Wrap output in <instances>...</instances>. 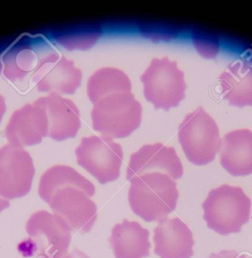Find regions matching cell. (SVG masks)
Returning <instances> with one entry per match:
<instances>
[{"mask_svg": "<svg viewBox=\"0 0 252 258\" xmlns=\"http://www.w3.org/2000/svg\"><path fill=\"white\" fill-rule=\"evenodd\" d=\"M150 173H164L174 180L182 177L183 167L174 148L161 143L146 145L131 155L127 169V179L129 182Z\"/></svg>", "mask_w": 252, "mask_h": 258, "instance_id": "cell-11", "label": "cell"}, {"mask_svg": "<svg viewBox=\"0 0 252 258\" xmlns=\"http://www.w3.org/2000/svg\"><path fill=\"white\" fill-rule=\"evenodd\" d=\"M35 167L31 155L8 143L0 149V196L15 199L31 191Z\"/></svg>", "mask_w": 252, "mask_h": 258, "instance_id": "cell-9", "label": "cell"}, {"mask_svg": "<svg viewBox=\"0 0 252 258\" xmlns=\"http://www.w3.org/2000/svg\"><path fill=\"white\" fill-rule=\"evenodd\" d=\"M47 135L46 112L36 102L15 111L5 129L9 143L22 148L40 144Z\"/></svg>", "mask_w": 252, "mask_h": 258, "instance_id": "cell-12", "label": "cell"}, {"mask_svg": "<svg viewBox=\"0 0 252 258\" xmlns=\"http://www.w3.org/2000/svg\"><path fill=\"white\" fill-rule=\"evenodd\" d=\"M10 203L7 199H0V213L2 212L4 210L10 208Z\"/></svg>", "mask_w": 252, "mask_h": 258, "instance_id": "cell-24", "label": "cell"}, {"mask_svg": "<svg viewBox=\"0 0 252 258\" xmlns=\"http://www.w3.org/2000/svg\"><path fill=\"white\" fill-rule=\"evenodd\" d=\"M65 258H90V256H87L85 253L78 250V249H74L72 253H68Z\"/></svg>", "mask_w": 252, "mask_h": 258, "instance_id": "cell-22", "label": "cell"}, {"mask_svg": "<svg viewBox=\"0 0 252 258\" xmlns=\"http://www.w3.org/2000/svg\"><path fill=\"white\" fill-rule=\"evenodd\" d=\"M35 102L46 112L47 137L59 142L76 137L81 123L79 109L74 102L58 93H50Z\"/></svg>", "mask_w": 252, "mask_h": 258, "instance_id": "cell-13", "label": "cell"}, {"mask_svg": "<svg viewBox=\"0 0 252 258\" xmlns=\"http://www.w3.org/2000/svg\"><path fill=\"white\" fill-rule=\"evenodd\" d=\"M209 258H247L244 254H241L239 252L233 250H220L218 253H212Z\"/></svg>", "mask_w": 252, "mask_h": 258, "instance_id": "cell-21", "label": "cell"}, {"mask_svg": "<svg viewBox=\"0 0 252 258\" xmlns=\"http://www.w3.org/2000/svg\"><path fill=\"white\" fill-rule=\"evenodd\" d=\"M82 72L72 60L57 53L48 54L37 61L32 81L43 93L74 94L81 87Z\"/></svg>", "mask_w": 252, "mask_h": 258, "instance_id": "cell-10", "label": "cell"}, {"mask_svg": "<svg viewBox=\"0 0 252 258\" xmlns=\"http://www.w3.org/2000/svg\"><path fill=\"white\" fill-rule=\"evenodd\" d=\"M6 111H7V105H6L5 99L2 95L0 94V123L2 121Z\"/></svg>", "mask_w": 252, "mask_h": 258, "instance_id": "cell-23", "label": "cell"}, {"mask_svg": "<svg viewBox=\"0 0 252 258\" xmlns=\"http://www.w3.org/2000/svg\"><path fill=\"white\" fill-rule=\"evenodd\" d=\"M128 202L145 221L160 222L175 211L179 198L176 182L168 175L146 173L130 181Z\"/></svg>", "mask_w": 252, "mask_h": 258, "instance_id": "cell-2", "label": "cell"}, {"mask_svg": "<svg viewBox=\"0 0 252 258\" xmlns=\"http://www.w3.org/2000/svg\"><path fill=\"white\" fill-rule=\"evenodd\" d=\"M35 54L28 45H18L4 57V75L10 80L22 79L33 69Z\"/></svg>", "mask_w": 252, "mask_h": 258, "instance_id": "cell-19", "label": "cell"}, {"mask_svg": "<svg viewBox=\"0 0 252 258\" xmlns=\"http://www.w3.org/2000/svg\"><path fill=\"white\" fill-rule=\"evenodd\" d=\"M77 162L102 185L118 179L123 159L121 146L105 136L84 137L75 150Z\"/></svg>", "mask_w": 252, "mask_h": 258, "instance_id": "cell-8", "label": "cell"}, {"mask_svg": "<svg viewBox=\"0 0 252 258\" xmlns=\"http://www.w3.org/2000/svg\"><path fill=\"white\" fill-rule=\"evenodd\" d=\"M72 231L56 214L37 211L27 222L29 238L20 243L18 249L26 257L65 258L72 240Z\"/></svg>", "mask_w": 252, "mask_h": 258, "instance_id": "cell-3", "label": "cell"}, {"mask_svg": "<svg viewBox=\"0 0 252 258\" xmlns=\"http://www.w3.org/2000/svg\"><path fill=\"white\" fill-rule=\"evenodd\" d=\"M93 129L111 139H122L138 129L143 107L132 92L107 95L93 104Z\"/></svg>", "mask_w": 252, "mask_h": 258, "instance_id": "cell-5", "label": "cell"}, {"mask_svg": "<svg viewBox=\"0 0 252 258\" xmlns=\"http://www.w3.org/2000/svg\"><path fill=\"white\" fill-rule=\"evenodd\" d=\"M222 96L237 108L252 106V64L237 61L229 64L219 77Z\"/></svg>", "mask_w": 252, "mask_h": 258, "instance_id": "cell-17", "label": "cell"}, {"mask_svg": "<svg viewBox=\"0 0 252 258\" xmlns=\"http://www.w3.org/2000/svg\"><path fill=\"white\" fill-rule=\"evenodd\" d=\"M153 240L154 253L161 258H191L194 253L193 232L178 217L160 221Z\"/></svg>", "mask_w": 252, "mask_h": 258, "instance_id": "cell-14", "label": "cell"}, {"mask_svg": "<svg viewBox=\"0 0 252 258\" xmlns=\"http://www.w3.org/2000/svg\"><path fill=\"white\" fill-rule=\"evenodd\" d=\"M102 34V28L97 25H81L68 35L61 37L58 42L69 50L88 49L94 46Z\"/></svg>", "mask_w": 252, "mask_h": 258, "instance_id": "cell-20", "label": "cell"}, {"mask_svg": "<svg viewBox=\"0 0 252 258\" xmlns=\"http://www.w3.org/2000/svg\"><path fill=\"white\" fill-rule=\"evenodd\" d=\"M131 90L132 84L128 75L114 68L99 69L87 81V96L93 104L107 95L126 93Z\"/></svg>", "mask_w": 252, "mask_h": 258, "instance_id": "cell-18", "label": "cell"}, {"mask_svg": "<svg viewBox=\"0 0 252 258\" xmlns=\"http://www.w3.org/2000/svg\"><path fill=\"white\" fill-rule=\"evenodd\" d=\"M143 94L156 109L168 111L185 99L186 84L184 73L176 61L167 57L154 58L140 77Z\"/></svg>", "mask_w": 252, "mask_h": 258, "instance_id": "cell-7", "label": "cell"}, {"mask_svg": "<svg viewBox=\"0 0 252 258\" xmlns=\"http://www.w3.org/2000/svg\"><path fill=\"white\" fill-rule=\"evenodd\" d=\"M149 235L138 222L123 219L114 225L108 241L115 258H144L150 256Z\"/></svg>", "mask_w": 252, "mask_h": 258, "instance_id": "cell-16", "label": "cell"}, {"mask_svg": "<svg viewBox=\"0 0 252 258\" xmlns=\"http://www.w3.org/2000/svg\"><path fill=\"white\" fill-rule=\"evenodd\" d=\"M202 206L207 226L220 235L238 233L250 220L251 201L240 187L224 184L211 189Z\"/></svg>", "mask_w": 252, "mask_h": 258, "instance_id": "cell-4", "label": "cell"}, {"mask_svg": "<svg viewBox=\"0 0 252 258\" xmlns=\"http://www.w3.org/2000/svg\"><path fill=\"white\" fill-rule=\"evenodd\" d=\"M222 167L233 176L252 174V131H231L221 140L220 151Z\"/></svg>", "mask_w": 252, "mask_h": 258, "instance_id": "cell-15", "label": "cell"}, {"mask_svg": "<svg viewBox=\"0 0 252 258\" xmlns=\"http://www.w3.org/2000/svg\"><path fill=\"white\" fill-rule=\"evenodd\" d=\"M178 140L187 159L197 166L212 162L221 144L217 123L202 107L185 116L178 128Z\"/></svg>", "mask_w": 252, "mask_h": 258, "instance_id": "cell-6", "label": "cell"}, {"mask_svg": "<svg viewBox=\"0 0 252 258\" xmlns=\"http://www.w3.org/2000/svg\"><path fill=\"white\" fill-rule=\"evenodd\" d=\"M38 193L72 230L81 234L91 230L97 219V206L90 199L96 188L76 170L66 165L48 169L40 178Z\"/></svg>", "mask_w": 252, "mask_h": 258, "instance_id": "cell-1", "label": "cell"}]
</instances>
